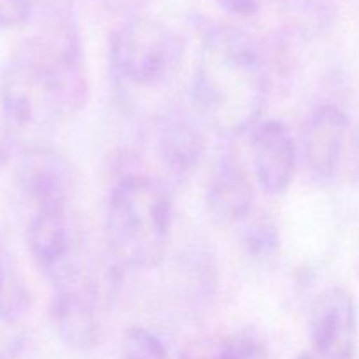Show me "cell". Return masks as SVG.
<instances>
[{"label": "cell", "instance_id": "1", "mask_svg": "<svg viewBox=\"0 0 359 359\" xmlns=\"http://www.w3.org/2000/svg\"><path fill=\"white\" fill-rule=\"evenodd\" d=\"M88 83L77 34L65 27L56 39H27L7 60L0 102L9 132L25 144L42 137L81 111Z\"/></svg>", "mask_w": 359, "mask_h": 359}, {"label": "cell", "instance_id": "2", "mask_svg": "<svg viewBox=\"0 0 359 359\" xmlns=\"http://www.w3.org/2000/svg\"><path fill=\"white\" fill-rule=\"evenodd\" d=\"M270 90L258 42L231 23H210L200 42L191 98L212 132L233 137L259 123Z\"/></svg>", "mask_w": 359, "mask_h": 359}, {"label": "cell", "instance_id": "3", "mask_svg": "<svg viewBox=\"0 0 359 359\" xmlns=\"http://www.w3.org/2000/svg\"><path fill=\"white\" fill-rule=\"evenodd\" d=\"M170 193L160 179L126 174L112 186L105 210V238L118 265L151 270L167 252L172 231Z\"/></svg>", "mask_w": 359, "mask_h": 359}, {"label": "cell", "instance_id": "4", "mask_svg": "<svg viewBox=\"0 0 359 359\" xmlns=\"http://www.w3.org/2000/svg\"><path fill=\"white\" fill-rule=\"evenodd\" d=\"M109 60L121 83L153 88L175 72L181 60V41L160 20L132 16L111 35Z\"/></svg>", "mask_w": 359, "mask_h": 359}, {"label": "cell", "instance_id": "5", "mask_svg": "<svg viewBox=\"0 0 359 359\" xmlns=\"http://www.w3.org/2000/svg\"><path fill=\"white\" fill-rule=\"evenodd\" d=\"M304 154L318 181H359V130L333 104L316 109L304 132Z\"/></svg>", "mask_w": 359, "mask_h": 359}, {"label": "cell", "instance_id": "6", "mask_svg": "<svg viewBox=\"0 0 359 359\" xmlns=\"http://www.w3.org/2000/svg\"><path fill=\"white\" fill-rule=\"evenodd\" d=\"M49 319L58 339L79 353L95 349L102 337L100 293L93 273L79 263L51 283Z\"/></svg>", "mask_w": 359, "mask_h": 359}, {"label": "cell", "instance_id": "7", "mask_svg": "<svg viewBox=\"0 0 359 359\" xmlns=\"http://www.w3.org/2000/svg\"><path fill=\"white\" fill-rule=\"evenodd\" d=\"M18 189L32 209L70 205L76 175L65 156L46 142L25 144L14 168Z\"/></svg>", "mask_w": 359, "mask_h": 359}, {"label": "cell", "instance_id": "8", "mask_svg": "<svg viewBox=\"0 0 359 359\" xmlns=\"http://www.w3.org/2000/svg\"><path fill=\"white\" fill-rule=\"evenodd\" d=\"M27 241L32 259L49 283L83 263L81 237L70 216V205L32 210Z\"/></svg>", "mask_w": 359, "mask_h": 359}, {"label": "cell", "instance_id": "9", "mask_svg": "<svg viewBox=\"0 0 359 359\" xmlns=\"http://www.w3.org/2000/svg\"><path fill=\"white\" fill-rule=\"evenodd\" d=\"M309 337L318 359H354L358 351V309L344 287H326L309 312Z\"/></svg>", "mask_w": 359, "mask_h": 359}, {"label": "cell", "instance_id": "10", "mask_svg": "<svg viewBox=\"0 0 359 359\" xmlns=\"http://www.w3.org/2000/svg\"><path fill=\"white\" fill-rule=\"evenodd\" d=\"M251 165L256 182L270 195H284L297 170V146L279 119L259 121L251 130Z\"/></svg>", "mask_w": 359, "mask_h": 359}, {"label": "cell", "instance_id": "11", "mask_svg": "<svg viewBox=\"0 0 359 359\" xmlns=\"http://www.w3.org/2000/svg\"><path fill=\"white\" fill-rule=\"evenodd\" d=\"M251 177L244 165L231 154L219 158L210 172L205 202L209 214L223 224L248 219L255 198Z\"/></svg>", "mask_w": 359, "mask_h": 359}, {"label": "cell", "instance_id": "12", "mask_svg": "<svg viewBox=\"0 0 359 359\" xmlns=\"http://www.w3.org/2000/svg\"><path fill=\"white\" fill-rule=\"evenodd\" d=\"M156 144L165 174L175 182L188 179L198 168L205 151V139L198 126L175 112L161 119Z\"/></svg>", "mask_w": 359, "mask_h": 359}, {"label": "cell", "instance_id": "13", "mask_svg": "<svg viewBox=\"0 0 359 359\" xmlns=\"http://www.w3.org/2000/svg\"><path fill=\"white\" fill-rule=\"evenodd\" d=\"M30 309V291L13 256L0 249V326L13 328Z\"/></svg>", "mask_w": 359, "mask_h": 359}, {"label": "cell", "instance_id": "14", "mask_svg": "<svg viewBox=\"0 0 359 359\" xmlns=\"http://www.w3.org/2000/svg\"><path fill=\"white\" fill-rule=\"evenodd\" d=\"M263 344L255 333L207 337L188 344L179 359H262Z\"/></svg>", "mask_w": 359, "mask_h": 359}, {"label": "cell", "instance_id": "15", "mask_svg": "<svg viewBox=\"0 0 359 359\" xmlns=\"http://www.w3.org/2000/svg\"><path fill=\"white\" fill-rule=\"evenodd\" d=\"M242 245L256 265H276L280 255V233L276 221L263 214H249L242 230Z\"/></svg>", "mask_w": 359, "mask_h": 359}, {"label": "cell", "instance_id": "16", "mask_svg": "<svg viewBox=\"0 0 359 359\" xmlns=\"http://www.w3.org/2000/svg\"><path fill=\"white\" fill-rule=\"evenodd\" d=\"M119 359H168L163 340L144 326H132L123 333Z\"/></svg>", "mask_w": 359, "mask_h": 359}, {"label": "cell", "instance_id": "17", "mask_svg": "<svg viewBox=\"0 0 359 359\" xmlns=\"http://www.w3.org/2000/svg\"><path fill=\"white\" fill-rule=\"evenodd\" d=\"M35 0H0V30L21 27L30 20Z\"/></svg>", "mask_w": 359, "mask_h": 359}, {"label": "cell", "instance_id": "18", "mask_svg": "<svg viewBox=\"0 0 359 359\" xmlns=\"http://www.w3.org/2000/svg\"><path fill=\"white\" fill-rule=\"evenodd\" d=\"M265 0H216L224 13L237 18H251L262 9Z\"/></svg>", "mask_w": 359, "mask_h": 359}, {"label": "cell", "instance_id": "19", "mask_svg": "<svg viewBox=\"0 0 359 359\" xmlns=\"http://www.w3.org/2000/svg\"><path fill=\"white\" fill-rule=\"evenodd\" d=\"M142 2H146V0H104V4H107L111 9H118V11L135 9V7H139Z\"/></svg>", "mask_w": 359, "mask_h": 359}, {"label": "cell", "instance_id": "20", "mask_svg": "<svg viewBox=\"0 0 359 359\" xmlns=\"http://www.w3.org/2000/svg\"><path fill=\"white\" fill-rule=\"evenodd\" d=\"M297 359H318L314 356V354L311 353V351H309V353H304V354H300V356H298Z\"/></svg>", "mask_w": 359, "mask_h": 359}]
</instances>
